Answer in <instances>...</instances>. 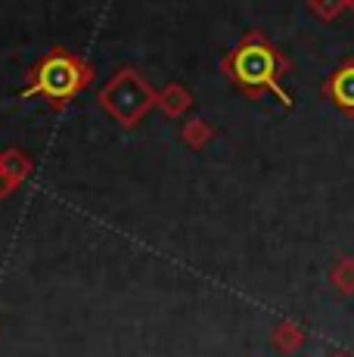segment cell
<instances>
[{
    "mask_svg": "<svg viewBox=\"0 0 354 357\" xmlns=\"http://www.w3.org/2000/svg\"><path fill=\"white\" fill-rule=\"evenodd\" d=\"M190 109H193V93L183 84L171 81V84H165L159 91V112L165 115V119H183Z\"/></svg>",
    "mask_w": 354,
    "mask_h": 357,
    "instance_id": "5b68a950",
    "label": "cell"
},
{
    "mask_svg": "<svg viewBox=\"0 0 354 357\" xmlns=\"http://www.w3.org/2000/svg\"><path fill=\"white\" fill-rule=\"evenodd\" d=\"M0 155H3V149H0Z\"/></svg>",
    "mask_w": 354,
    "mask_h": 357,
    "instance_id": "5bb4252c",
    "label": "cell"
},
{
    "mask_svg": "<svg viewBox=\"0 0 354 357\" xmlns=\"http://www.w3.org/2000/svg\"><path fill=\"white\" fill-rule=\"evenodd\" d=\"M308 10L320 22H336L342 10H348V0H308Z\"/></svg>",
    "mask_w": 354,
    "mask_h": 357,
    "instance_id": "30bf717a",
    "label": "cell"
},
{
    "mask_svg": "<svg viewBox=\"0 0 354 357\" xmlns=\"http://www.w3.org/2000/svg\"><path fill=\"white\" fill-rule=\"evenodd\" d=\"M0 171H3L13 183L22 187V183L35 174V162H31V155L22 153V149H3V155H0Z\"/></svg>",
    "mask_w": 354,
    "mask_h": 357,
    "instance_id": "8992f818",
    "label": "cell"
},
{
    "mask_svg": "<svg viewBox=\"0 0 354 357\" xmlns=\"http://www.w3.org/2000/svg\"><path fill=\"white\" fill-rule=\"evenodd\" d=\"M270 342H274L280 351L292 354V351H298V348L305 345V329L295 326V324H289V320H283V324L274 326V333H270Z\"/></svg>",
    "mask_w": 354,
    "mask_h": 357,
    "instance_id": "ba28073f",
    "label": "cell"
},
{
    "mask_svg": "<svg viewBox=\"0 0 354 357\" xmlns=\"http://www.w3.org/2000/svg\"><path fill=\"white\" fill-rule=\"evenodd\" d=\"M323 93L336 102L345 115H354V59L342 63L330 78H326Z\"/></svg>",
    "mask_w": 354,
    "mask_h": 357,
    "instance_id": "277c9868",
    "label": "cell"
},
{
    "mask_svg": "<svg viewBox=\"0 0 354 357\" xmlns=\"http://www.w3.org/2000/svg\"><path fill=\"white\" fill-rule=\"evenodd\" d=\"M330 283L342 295H354V258H339L330 271Z\"/></svg>",
    "mask_w": 354,
    "mask_h": 357,
    "instance_id": "9c48e42d",
    "label": "cell"
},
{
    "mask_svg": "<svg viewBox=\"0 0 354 357\" xmlns=\"http://www.w3.org/2000/svg\"><path fill=\"white\" fill-rule=\"evenodd\" d=\"M180 140L187 143L193 153H199V149H206L208 143L215 140V128H212V121H206V119H187L183 121V128H180Z\"/></svg>",
    "mask_w": 354,
    "mask_h": 357,
    "instance_id": "52a82bcc",
    "label": "cell"
},
{
    "mask_svg": "<svg viewBox=\"0 0 354 357\" xmlns=\"http://www.w3.org/2000/svg\"><path fill=\"white\" fill-rule=\"evenodd\" d=\"M97 102L121 128H137L153 109H159V91L143 78L137 68L125 66L100 87Z\"/></svg>",
    "mask_w": 354,
    "mask_h": 357,
    "instance_id": "3957f363",
    "label": "cell"
},
{
    "mask_svg": "<svg viewBox=\"0 0 354 357\" xmlns=\"http://www.w3.org/2000/svg\"><path fill=\"white\" fill-rule=\"evenodd\" d=\"M13 190H19V183H13L10 177H6L3 171H0V199H6V196L13 193Z\"/></svg>",
    "mask_w": 354,
    "mask_h": 357,
    "instance_id": "8fae6325",
    "label": "cell"
},
{
    "mask_svg": "<svg viewBox=\"0 0 354 357\" xmlns=\"http://www.w3.org/2000/svg\"><path fill=\"white\" fill-rule=\"evenodd\" d=\"M221 72L227 81L243 91L249 100H261L264 93L280 97L286 109H292V97L283 91L280 78L289 72V59L264 38L261 31H249L227 56L221 59Z\"/></svg>",
    "mask_w": 354,
    "mask_h": 357,
    "instance_id": "6da1fadb",
    "label": "cell"
},
{
    "mask_svg": "<svg viewBox=\"0 0 354 357\" xmlns=\"http://www.w3.org/2000/svg\"><path fill=\"white\" fill-rule=\"evenodd\" d=\"M97 68L78 56L69 47H50L44 56L25 75V87L19 91L22 100H40L53 109L63 112L72 100H78L87 87L93 84Z\"/></svg>",
    "mask_w": 354,
    "mask_h": 357,
    "instance_id": "7a4b0ae2",
    "label": "cell"
},
{
    "mask_svg": "<svg viewBox=\"0 0 354 357\" xmlns=\"http://www.w3.org/2000/svg\"><path fill=\"white\" fill-rule=\"evenodd\" d=\"M348 10H351V13H354V0H348Z\"/></svg>",
    "mask_w": 354,
    "mask_h": 357,
    "instance_id": "7c38bea8",
    "label": "cell"
},
{
    "mask_svg": "<svg viewBox=\"0 0 354 357\" xmlns=\"http://www.w3.org/2000/svg\"><path fill=\"white\" fill-rule=\"evenodd\" d=\"M332 357H348V354H332Z\"/></svg>",
    "mask_w": 354,
    "mask_h": 357,
    "instance_id": "4fadbf2b",
    "label": "cell"
}]
</instances>
